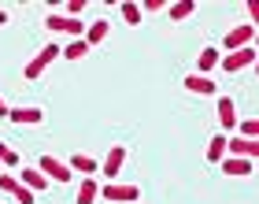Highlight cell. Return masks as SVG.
<instances>
[{"mask_svg": "<svg viewBox=\"0 0 259 204\" xmlns=\"http://www.w3.org/2000/svg\"><path fill=\"white\" fill-rule=\"evenodd\" d=\"M0 115H8V104H4V97H0Z\"/></svg>", "mask_w": 259, "mask_h": 204, "instance_id": "cell-29", "label": "cell"}, {"mask_svg": "<svg viewBox=\"0 0 259 204\" xmlns=\"http://www.w3.org/2000/svg\"><path fill=\"white\" fill-rule=\"evenodd\" d=\"M222 171H226L230 178H244V175L255 171V163L252 160H241V156H226V160H222Z\"/></svg>", "mask_w": 259, "mask_h": 204, "instance_id": "cell-11", "label": "cell"}, {"mask_svg": "<svg viewBox=\"0 0 259 204\" xmlns=\"http://www.w3.org/2000/svg\"><path fill=\"white\" fill-rule=\"evenodd\" d=\"M255 171H259V163H255Z\"/></svg>", "mask_w": 259, "mask_h": 204, "instance_id": "cell-32", "label": "cell"}, {"mask_svg": "<svg viewBox=\"0 0 259 204\" xmlns=\"http://www.w3.org/2000/svg\"><path fill=\"white\" fill-rule=\"evenodd\" d=\"M81 11H85V0H67V15L70 19H78Z\"/></svg>", "mask_w": 259, "mask_h": 204, "instance_id": "cell-25", "label": "cell"}, {"mask_svg": "<svg viewBox=\"0 0 259 204\" xmlns=\"http://www.w3.org/2000/svg\"><path fill=\"white\" fill-rule=\"evenodd\" d=\"M119 15L130 22V26H137V22H141V8L134 4V0H122V4H119Z\"/></svg>", "mask_w": 259, "mask_h": 204, "instance_id": "cell-20", "label": "cell"}, {"mask_svg": "<svg viewBox=\"0 0 259 204\" xmlns=\"http://www.w3.org/2000/svg\"><path fill=\"white\" fill-rule=\"evenodd\" d=\"M219 49H204V52H200V59H196V75H207V71L211 67H219Z\"/></svg>", "mask_w": 259, "mask_h": 204, "instance_id": "cell-18", "label": "cell"}, {"mask_svg": "<svg viewBox=\"0 0 259 204\" xmlns=\"http://www.w3.org/2000/svg\"><path fill=\"white\" fill-rule=\"evenodd\" d=\"M70 171H78L81 178H93V171H100V163L93 160L89 152H74L70 156Z\"/></svg>", "mask_w": 259, "mask_h": 204, "instance_id": "cell-12", "label": "cell"}, {"mask_svg": "<svg viewBox=\"0 0 259 204\" xmlns=\"http://www.w3.org/2000/svg\"><path fill=\"white\" fill-rule=\"evenodd\" d=\"M15 200H19V204H33V200H37V193H30L26 186H19V189H15Z\"/></svg>", "mask_w": 259, "mask_h": 204, "instance_id": "cell-24", "label": "cell"}, {"mask_svg": "<svg viewBox=\"0 0 259 204\" xmlns=\"http://www.w3.org/2000/svg\"><path fill=\"white\" fill-rule=\"evenodd\" d=\"M248 15H252V26L259 30V0H248Z\"/></svg>", "mask_w": 259, "mask_h": 204, "instance_id": "cell-27", "label": "cell"}, {"mask_svg": "<svg viewBox=\"0 0 259 204\" xmlns=\"http://www.w3.org/2000/svg\"><path fill=\"white\" fill-rule=\"evenodd\" d=\"M4 22H8V11H4V8H0V26H4Z\"/></svg>", "mask_w": 259, "mask_h": 204, "instance_id": "cell-28", "label": "cell"}, {"mask_svg": "<svg viewBox=\"0 0 259 204\" xmlns=\"http://www.w3.org/2000/svg\"><path fill=\"white\" fill-rule=\"evenodd\" d=\"M100 197H104V200H119V204H141V189H137V186L108 182V186H100Z\"/></svg>", "mask_w": 259, "mask_h": 204, "instance_id": "cell-5", "label": "cell"}, {"mask_svg": "<svg viewBox=\"0 0 259 204\" xmlns=\"http://www.w3.org/2000/svg\"><path fill=\"white\" fill-rule=\"evenodd\" d=\"M15 189H19V178H15V175H0V193H11V197H15Z\"/></svg>", "mask_w": 259, "mask_h": 204, "instance_id": "cell-23", "label": "cell"}, {"mask_svg": "<svg viewBox=\"0 0 259 204\" xmlns=\"http://www.w3.org/2000/svg\"><path fill=\"white\" fill-rule=\"evenodd\" d=\"M255 75H259V56H255Z\"/></svg>", "mask_w": 259, "mask_h": 204, "instance_id": "cell-31", "label": "cell"}, {"mask_svg": "<svg viewBox=\"0 0 259 204\" xmlns=\"http://www.w3.org/2000/svg\"><path fill=\"white\" fill-rule=\"evenodd\" d=\"M60 52H63L60 45H52V41H49V45H45V49H41V52L26 63V78H30V82H37V78L45 75V67H49L52 59H60Z\"/></svg>", "mask_w": 259, "mask_h": 204, "instance_id": "cell-2", "label": "cell"}, {"mask_svg": "<svg viewBox=\"0 0 259 204\" xmlns=\"http://www.w3.org/2000/svg\"><path fill=\"white\" fill-rule=\"evenodd\" d=\"M193 11H196L193 0H178V4H170V8H167V15H170V22H185V19L193 15Z\"/></svg>", "mask_w": 259, "mask_h": 204, "instance_id": "cell-16", "label": "cell"}, {"mask_svg": "<svg viewBox=\"0 0 259 204\" xmlns=\"http://www.w3.org/2000/svg\"><path fill=\"white\" fill-rule=\"evenodd\" d=\"M215 115H219V126L222 130H237V108H233V100L230 97H219V104H215Z\"/></svg>", "mask_w": 259, "mask_h": 204, "instance_id": "cell-7", "label": "cell"}, {"mask_svg": "<svg viewBox=\"0 0 259 204\" xmlns=\"http://www.w3.org/2000/svg\"><path fill=\"white\" fill-rule=\"evenodd\" d=\"M185 89H189V93H204V97H211V93H215V82H211L207 75H196V71H193V75H185Z\"/></svg>", "mask_w": 259, "mask_h": 204, "instance_id": "cell-13", "label": "cell"}, {"mask_svg": "<svg viewBox=\"0 0 259 204\" xmlns=\"http://www.w3.org/2000/svg\"><path fill=\"white\" fill-rule=\"evenodd\" d=\"M45 26H49L52 33H67L70 41H74V38H85V22H81V19H70V15H60V11H49Z\"/></svg>", "mask_w": 259, "mask_h": 204, "instance_id": "cell-1", "label": "cell"}, {"mask_svg": "<svg viewBox=\"0 0 259 204\" xmlns=\"http://www.w3.org/2000/svg\"><path fill=\"white\" fill-rule=\"evenodd\" d=\"M37 171H41L45 178H52V182H70V178H74V171H70V163L56 160V156H41Z\"/></svg>", "mask_w": 259, "mask_h": 204, "instance_id": "cell-4", "label": "cell"}, {"mask_svg": "<svg viewBox=\"0 0 259 204\" xmlns=\"http://www.w3.org/2000/svg\"><path fill=\"white\" fill-rule=\"evenodd\" d=\"M85 52H89V45H85V41H81V38H74V41H70V45H67V49L60 52V56H63V59H81V56H85Z\"/></svg>", "mask_w": 259, "mask_h": 204, "instance_id": "cell-21", "label": "cell"}, {"mask_svg": "<svg viewBox=\"0 0 259 204\" xmlns=\"http://www.w3.org/2000/svg\"><path fill=\"white\" fill-rule=\"evenodd\" d=\"M255 49H252V45H248V49H237V52H226V56H222L219 59V67L222 71H226V75H237V71H244V67H252L255 63Z\"/></svg>", "mask_w": 259, "mask_h": 204, "instance_id": "cell-3", "label": "cell"}, {"mask_svg": "<svg viewBox=\"0 0 259 204\" xmlns=\"http://www.w3.org/2000/svg\"><path fill=\"white\" fill-rule=\"evenodd\" d=\"M252 49H255V52H259V30H255V45H252Z\"/></svg>", "mask_w": 259, "mask_h": 204, "instance_id": "cell-30", "label": "cell"}, {"mask_svg": "<svg viewBox=\"0 0 259 204\" xmlns=\"http://www.w3.org/2000/svg\"><path fill=\"white\" fill-rule=\"evenodd\" d=\"M93 49V45H100V41H108V19H97L93 26H85V38H81Z\"/></svg>", "mask_w": 259, "mask_h": 204, "instance_id": "cell-14", "label": "cell"}, {"mask_svg": "<svg viewBox=\"0 0 259 204\" xmlns=\"http://www.w3.org/2000/svg\"><path fill=\"white\" fill-rule=\"evenodd\" d=\"M255 41V26L252 22H241V26L226 30V52H237V49H248Z\"/></svg>", "mask_w": 259, "mask_h": 204, "instance_id": "cell-6", "label": "cell"}, {"mask_svg": "<svg viewBox=\"0 0 259 204\" xmlns=\"http://www.w3.org/2000/svg\"><path fill=\"white\" fill-rule=\"evenodd\" d=\"M137 8H141V15H145V11H159V8H163V0H141Z\"/></svg>", "mask_w": 259, "mask_h": 204, "instance_id": "cell-26", "label": "cell"}, {"mask_svg": "<svg viewBox=\"0 0 259 204\" xmlns=\"http://www.w3.org/2000/svg\"><path fill=\"white\" fill-rule=\"evenodd\" d=\"M122 163H126V149L122 145H111L108 156H104V163H100V171L108 175V178H115V175L122 171Z\"/></svg>", "mask_w": 259, "mask_h": 204, "instance_id": "cell-9", "label": "cell"}, {"mask_svg": "<svg viewBox=\"0 0 259 204\" xmlns=\"http://www.w3.org/2000/svg\"><path fill=\"white\" fill-rule=\"evenodd\" d=\"M97 197H100L97 178H81V182H78V204H93Z\"/></svg>", "mask_w": 259, "mask_h": 204, "instance_id": "cell-15", "label": "cell"}, {"mask_svg": "<svg viewBox=\"0 0 259 204\" xmlns=\"http://www.w3.org/2000/svg\"><path fill=\"white\" fill-rule=\"evenodd\" d=\"M207 160H211V163H222V160H226V134H219V138L207 141Z\"/></svg>", "mask_w": 259, "mask_h": 204, "instance_id": "cell-17", "label": "cell"}, {"mask_svg": "<svg viewBox=\"0 0 259 204\" xmlns=\"http://www.w3.org/2000/svg\"><path fill=\"white\" fill-rule=\"evenodd\" d=\"M19 186H26L30 193H41V189H49V178L37 167H26V171H19Z\"/></svg>", "mask_w": 259, "mask_h": 204, "instance_id": "cell-10", "label": "cell"}, {"mask_svg": "<svg viewBox=\"0 0 259 204\" xmlns=\"http://www.w3.org/2000/svg\"><path fill=\"white\" fill-rule=\"evenodd\" d=\"M237 138H252V141H259V115H252V119H244V123H237Z\"/></svg>", "mask_w": 259, "mask_h": 204, "instance_id": "cell-19", "label": "cell"}, {"mask_svg": "<svg viewBox=\"0 0 259 204\" xmlns=\"http://www.w3.org/2000/svg\"><path fill=\"white\" fill-rule=\"evenodd\" d=\"M8 119H11V123H22V126H37L41 119H45V112H41V108H33V104H26V108H8Z\"/></svg>", "mask_w": 259, "mask_h": 204, "instance_id": "cell-8", "label": "cell"}, {"mask_svg": "<svg viewBox=\"0 0 259 204\" xmlns=\"http://www.w3.org/2000/svg\"><path fill=\"white\" fill-rule=\"evenodd\" d=\"M0 163L4 167H19V152L8 145V141H0Z\"/></svg>", "mask_w": 259, "mask_h": 204, "instance_id": "cell-22", "label": "cell"}]
</instances>
